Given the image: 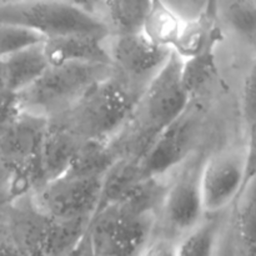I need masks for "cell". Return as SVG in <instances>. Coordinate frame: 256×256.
<instances>
[{
    "label": "cell",
    "mask_w": 256,
    "mask_h": 256,
    "mask_svg": "<svg viewBox=\"0 0 256 256\" xmlns=\"http://www.w3.org/2000/svg\"><path fill=\"white\" fill-rule=\"evenodd\" d=\"M190 102L182 84V60L172 52L164 68L136 100L124 128L108 144L114 159L139 160Z\"/></svg>",
    "instance_id": "cell-1"
},
{
    "label": "cell",
    "mask_w": 256,
    "mask_h": 256,
    "mask_svg": "<svg viewBox=\"0 0 256 256\" xmlns=\"http://www.w3.org/2000/svg\"><path fill=\"white\" fill-rule=\"evenodd\" d=\"M140 92L116 72L95 85L72 109L55 122L80 142L109 144L129 119Z\"/></svg>",
    "instance_id": "cell-2"
},
{
    "label": "cell",
    "mask_w": 256,
    "mask_h": 256,
    "mask_svg": "<svg viewBox=\"0 0 256 256\" xmlns=\"http://www.w3.org/2000/svg\"><path fill=\"white\" fill-rule=\"evenodd\" d=\"M115 72L108 64H66L49 66L18 95L22 112L46 122L72 109L89 90Z\"/></svg>",
    "instance_id": "cell-3"
},
{
    "label": "cell",
    "mask_w": 256,
    "mask_h": 256,
    "mask_svg": "<svg viewBox=\"0 0 256 256\" xmlns=\"http://www.w3.org/2000/svg\"><path fill=\"white\" fill-rule=\"evenodd\" d=\"M0 22L24 28L48 38L89 34L108 36L102 22L82 2L25 0L0 2Z\"/></svg>",
    "instance_id": "cell-4"
},
{
    "label": "cell",
    "mask_w": 256,
    "mask_h": 256,
    "mask_svg": "<svg viewBox=\"0 0 256 256\" xmlns=\"http://www.w3.org/2000/svg\"><path fill=\"white\" fill-rule=\"evenodd\" d=\"M158 222L156 216L135 214L115 202L102 208L86 232L92 256H139L156 232Z\"/></svg>",
    "instance_id": "cell-5"
},
{
    "label": "cell",
    "mask_w": 256,
    "mask_h": 256,
    "mask_svg": "<svg viewBox=\"0 0 256 256\" xmlns=\"http://www.w3.org/2000/svg\"><path fill=\"white\" fill-rule=\"evenodd\" d=\"M204 156L196 152L169 174L166 194L155 232L179 240L205 218L199 178Z\"/></svg>",
    "instance_id": "cell-6"
},
{
    "label": "cell",
    "mask_w": 256,
    "mask_h": 256,
    "mask_svg": "<svg viewBox=\"0 0 256 256\" xmlns=\"http://www.w3.org/2000/svg\"><path fill=\"white\" fill-rule=\"evenodd\" d=\"M102 178L62 174L30 192L32 210L46 219L92 220L102 198Z\"/></svg>",
    "instance_id": "cell-7"
},
{
    "label": "cell",
    "mask_w": 256,
    "mask_h": 256,
    "mask_svg": "<svg viewBox=\"0 0 256 256\" xmlns=\"http://www.w3.org/2000/svg\"><path fill=\"white\" fill-rule=\"evenodd\" d=\"M252 168V150L248 148L222 150L204 158L199 186L205 215L225 212L254 179V175L249 174Z\"/></svg>",
    "instance_id": "cell-8"
},
{
    "label": "cell",
    "mask_w": 256,
    "mask_h": 256,
    "mask_svg": "<svg viewBox=\"0 0 256 256\" xmlns=\"http://www.w3.org/2000/svg\"><path fill=\"white\" fill-rule=\"evenodd\" d=\"M202 114L192 100L182 115L158 136L146 152L136 160L142 176H168L195 152L202 130Z\"/></svg>",
    "instance_id": "cell-9"
},
{
    "label": "cell",
    "mask_w": 256,
    "mask_h": 256,
    "mask_svg": "<svg viewBox=\"0 0 256 256\" xmlns=\"http://www.w3.org/2000/svg\"><path fill=\"white\" fill-rule=\"evenodd\" d=\"M104 45L115 72L140 94L164 68L172 52L150 42L142 32L108 35Z\"/></svg>",
    "instance_id": "cell-10"
},
{
    "label": "cell",
    "mask_w": 256,
    "mask_h": 256,
    "mask_svg": "<svg viewBox=\"0 0 256 256\" xmlns=\"http://www.w3.org/2000/svg\"><path fill=\"white\" fill-rule=\"evenodd\" d=\"M105 38L89 34L48 38L42 42V49L49 66L66 64L110 65L104 45Z\"/></svg>",
    "instance_id": "cell-11"
},
{
    "label": "cell",
    "mask_w": 256,
    "mask_h": 256,
    "mask_svg": "<svg viewBox=\"0 0 256 256\" xmlns=\"http://www.w3.org/2000/svg\"><path fill=\"white\" fill-rule=\"evenodd\" d=\"M82 145L84 142L64 126L55 122H48L39 154L40 185L64 174Z\"/></svg>",
    "instance_id": "cell-12"
},
{
    "label": "cell",
    "mask_w": 256,
    "mask_h": 256,
    "mask_svg": "<svg viewBox=\"0 0 256 256\" xmlns=\"http://www.w3.org/2000/svg\"><path fill=\"white\" fill-rule=\"evenodd\" d=\"M106 30L108 35H132L142 32L150 2L145 0H112L82 2Z\"/></svg>",
    "instance_id": "cell-13"
},
{
    "label": "cell",
    "mask_w": 256,
    "mask_h": 256,
    "mask_svg": "<svg viewBox=\"0 0 256 256\" xmlns=\"http://www.w3.org/2000/svg\"><path fill=\"white\" fill-rule=\"evenodd\" d=\"M42 219L36 240L38 256H72L86 236L92 222L88 219Z\"/></svg>",
    "instance_id": "cell-14"
},
{
    "label": "cell",
    "mask_w": 256,
    "mask_h": 256,
    "mask_svg": "<svg viewBox=\"0 0 256 256\" xmlns=\"http://www.w3.org/2000/svg\"><path fill=\"white\" fill-rule=\"evenodd\" d=\"M216 14L218 4L210 2L209 9L202 18L184 22L182 32L172 52L182 62H188L212 52L218 40V29L215 26Z\"/></svg>",
    "instance_id": "cell-15"
},
{
    "label": "cell",
    "mask_w": 256,
    "mask_h": 256,
    "mask_svg": "<svg viewBox=\"0 0 256 256\" xmlns=\"http://www.w3.org/2000/svg\"><path fill=\"white\" fill-rule=\"evenodd\" d=\"M6 89L19 94L34 84L48 70L42 42L30 45L2 59Z\"/></svg>",
    "instance_id": "cell-16"
},
{
    "label": "cell",
    "mask_w": 256,
    "mask_h": 256,
    "mask_svg": "<svg viewBox=\"0 0 256 256\" xmlns=\"http://www.w3.org/2000/svg\"><path fill=\"white\" fill-rule=\"evenodd\" d=\"M224 214L205 215L198 226L178 240L176 256H216L224 228Z\"/></svg>",
    "instance_id": "cell-17"
},
{
    "label": "cell",
    "mask_w": 256,
    "mask_h": 256,
    "mask_svg": "<svg viewBox=\"0 0 256 256\" xmlns=\"http://www.w3.org/2000/svg\"><path fill=\"white\" fill-rule=\"evenodd\" d=\"M184 22L178 18L165 2H150L142 34L154 45L172 50L182 32Z\"/></svg>",
    "instance_id": "cell-18"
},
{
    "label": "cell",
    "mask_w": 256,
    "mask_h": 256,
    "mask_svg": "<svg viewBox=\"0 0 256 256\" xmlns=\"http://www.w3.org/2000/svg\"><path fill=\"white\" fill-rule=\"evenodd\" d=\"M224 14L235 32L254 42L256 25V2L254 0L224 2Z\"/></svg>",
    "instance_id": "cell-19"
},
{
    "label": "cell",
    "mask_w": 256,
    "mask_h": 256,
    "mask_svg": "<svg viewBox=\"0 0 256 256\" xmlns=\"http://www.w3.org/2000/svg\"><path fill=\"white\" fill-rule=\"evenodd\" d=\"M44 40L42 35L32 30L0 22V59Z\"/></svg>",
    "instance_id": "cell-20"
},
{
    "label": "cell",
    "mask_w": 256,
    "mask_h": 256,
    "mask_svg": "<svg viewBox=\"0 0 256 256\" xmlns=\"http://www.w3.org/2000/svg\"><path fill=\"white\" fill-rule=\"evenodd\" d=\"M212 2H196V0H184V2H165L172 12L184 22H192L202 18L208 12Z\"/></svg>",
    "instance_id": "cell-21"
},
{
    "label": "cell",
    "mask_w": 256,
    "mask_h": 256,
    "mask_svg": "<svg viewBox=\"0 0 256 256\" xmlns=\"http://www.w3.org/2000/svg\"><path fill=\"white\" fill-rule=\"evenodd\" d=\"M20 114L18 95L9 90H0V132L14 122Z\"/></svg>",
    "instance_id": "cell-22"
},
{
    "label": "cell",
    "mask_w": 256,
    "mask_h": 256,
    "mask_svg": "<svg viewBox=\"0 0 256 256\" xmlns=\"http://www.w3.org/2000/svg\"><path fill=\"white\" fill-rule=\"evenodd\" d=\"M178 242L160 232H155L139 256H176Z\"/></svg>",
    "instance_id": "cell-23"
},
{
    "label": "cell",
    "mask_w": 256,
    "mask_h": 256,
    "mask_svg": "<svg viewBox=\"0 0 256 256\" xmlns=\"http://www.w3.org/2000/svg\"><path fill=\"white\" fill-rule=\"evenodd\" d=\"M10 199H14V176L0 162V204Z\"/></svg>",
    "instance_id": "cell-24"
},
{
    "label": "cell",
    "mask_w": 256,
    "mask_h": 256,
    "mask_svg": "<svg viewBox=\"0 0 256 256\" xmlns=\"http://www.w3.org/2000/svg\"><path fill=\"white\" fill-rule=\"evenodd\" d=\"M0 90H8L6 84H5V72L4 65H2V59H0Z\"/></svg>",
    "instance_id": "cell-25"
}]
</instances>
